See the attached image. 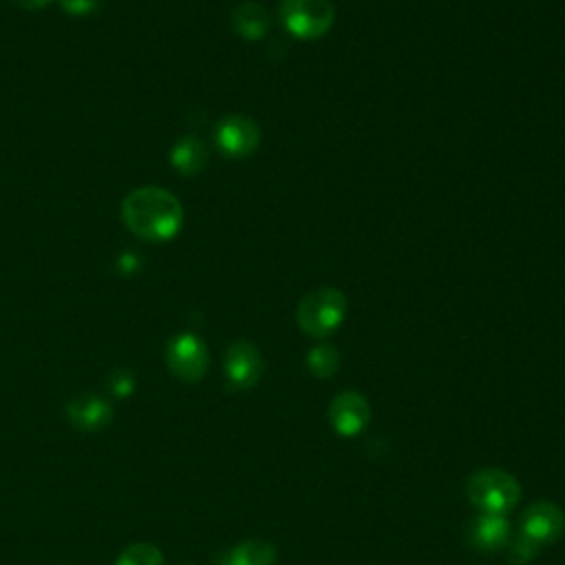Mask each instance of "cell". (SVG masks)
<instances>
[{"label":"cell","instance_id":"6da1fadb","mask_svg":"<svg viewBox=\"0 0 565 565\" xmlns=\"http://www.w3.org/2000/svg\"><path fill=\"white\" fill-rule=\"evenodd\" d=\"M122 221L141 241L166 243L182 232L184 208L173 193L147 186L122 201Z\"/></svg>","mask_w":565,"mask_h":565},{"label":"cell","instance_id":"7a4b0ae2","mask_svg":"<svg viewBox=\"0 0 565 565\" xmlns=\"http://www.w3.org/2000/svg\"><path fill=\"white\" fill-rule=\"evenodd\" d=\"M466 497L480 512L506 515L517 508L521 484L504 469H484L469 477Z\"/></svg>","mask_w":565,"mask_h":565},{"label":"cell","instance_id":"3957f363","mask_svg":"<svg viewBox=\"0 0 565 565\" xmlns=\"http://www.w3.org/2000/svg\"><path fill=\"white\" fill-rule=\"evenodd\" d=\"M347 319V297L338 288H319L303 297L297 321L303 334L312 338L332 336Z\"/></svg>","mask_w":565,"mask_h":565},{"label":"cell","instance_id":"277c9868","mask_svg":"<svg viewBox=\"0 0 565 565\" xmlns=\"http://www.w3.org/2000/svg\"><path fill=\"white\" fill-rule=\"evenodd\" d=\"M280 25L299 41H319L334 27L332 0H280Z\"/></svg>","mask_w":565,"mask_h":565},{"label":"cell","instance_id":"5b68a950","mask_svg":"<svg viewBox=\"0 0 565 565\" xmlns=\"http://www.w3.org/2000/svg\"><path fill=\"white\" fill-rule=\"evenodd\" d=\"M215 145L223 158L245 160L261 145V128L245 115H226L217 124Z\"/></svg>","mask_w":565,"mask_h":565},{"label":"cell","instance_id":"8992f818","mask_svg":"<svg viewBox=\"0 0 565 565\" xmlns=\"http://www.w3.org/2000/svg\"><path fill=\"white\" fill-rule=\"evenodd\" d=\"M166 365L171 373L184 382H199L210 365L206 343L195 334H180L166 347Z\"/></svg>","mask_w":565,"mask_h":565},{"label":"cell","instance_id":"52a82bcc","mask_svg":"<svg viewBox=\"0 0 565 565\" xmlns=\"http://www.w3.org/2000/svg\"><path fill=\"white\" fill-rule=\"evenodd\" d=\"M265 362L261 349L250 341H237L226 351L223 371L228 387L234 391H247L258 384Z\"/></svg>","mask_w":565,"mask_h":565},{"label":"cell","instance_id":"ba28073f","mask_svg":"<svg viewBox=\"0 0 565 565\" xmlns=\"http://www.w3.org/2000/svg\"><path fill=\"white\" fill-rule=\"evenodd\" d=\"M519 534L539 545L541 550L558 541L565 532V515L552 501H537L528 506L519 521Z\"/></svg>","mask_w":565,"mask_h":565},{"label":"cell","instance_id":"9c48e42d","mask_svg":"<svg viewBox=\"0 0 565 565\" xmlns=\"http://www.w3.org/2000/svg\"><path fill=\"white\" fill-rule=\"evenodd\" d=\"M327 417L341 438H356L369 427L371 406L362 393L343 391L332 400Z\"/></svg>","mask_w":565,"mask_h":565},{"label":"cell","instance_id":"30bf717a","mask_svg":"<svg viewBox=\"0 0 565 565\" xmlns=\"http://www.w3.org/2000/svg\"><path fill=\"white\" fill-rule=\"evenodd\" d=\"M466 541L477 552H499L510 543V523L504 515L480 512L466 526Z\"/></svg>","mask_w":565,"mask_h":565},{"label":"cell","instance_id":"8fae6325","mask_svg":"<svg viewBox=\"0 0 565 565\" xmlns=\"http://www.w3.org/2000/svg\"><path fill=\"white\" fill-rule=\"evenodd\" d=\"M67 415L69 422L73 424L76 429L87 431V434H97L104 431L108 424L113 422V408L111 404L93 393H84L73 397L67 404Z\"/></svg>","mask_w":565,"mask_h":565},{"label":"cell","instance_id":"7c38bea8","mask_svg":"<svg viewBox=\"0 0 565 565\" xmlns=\"http://www.w3.org/2000/svg\"><path fill=\"white\" fill-rule=\"evenodd\" d=\"M173 169L184 177H195L208 166V149L199 137H182L171 151Z\"/></svg>","mask_w":565,"mask_h":565},{"label":"cell","instance_id":"4fadbf2b","mask_svg":"<svg viewBox=\"0 0 565 565\" xmlns=\"http://www.w3.org/2000/svg\"><path fill=\"white\" fill-rule=\"evenodd\" d=\"M232 30L237 36H241L243 41L256 43L263 41L269 32V14L263 5L258 3H243L232 12Z\"/></svg>","mask_w":565,"mask_h":565},{"label":"cell","instance_id":"5bb4252c","mask_svg":"<svg viewBox=\"0 0 565 565\" xmlns=\"http://www.w3.org/2000/svg\"><path fill=\"white\" fill-rule=\"evenodd\" d=\"M276 563V547L263 539H247L234 545L223 565H274Z\"/></svg>","mask_w":565,"mask_h":565},{"label":"cell","instance_id":"9a60e30c","mask_svg":"<svg viewBox=\"0 0 565 565\" xmlns=\"http://www.w3.org/2000/svg\"><path fill=\"white\" fill-rule=\"evenodd\" d=\"M305 365L310 369V373L319 380H330L336 376V371L341 369V354L334 345H316L314 349H310Z\"/></svg>","mask_w":565,"mask_h":565},{"label":"cell","instance_id":"2e32d148","mask_svg":"<svg viewBox=\"0 0 565 565\" xmlns=\"http://www.w3.org/2000/svg\"><path fill=\"white\" fill-rule=\"evenodd\" d=\"M115 565H164V554L151 543H135L119 554Z\"/></svg>","mask_w":565,"mask_h":565},{"label":"cell","instance_id":"e0dca14e","mask_svg":"<svg viewBox=\"0 0 565 565\" xmlns=\"http://www.w3.org/2000/svg\"><path fill=\"white\" fill-rule=\"evenodd\" d=\"M539 552H541L539 545H534L532 541H528L526 537L519 534L515 541H510V547H508V563H510V565H528Z\"/></svg>","mask_w":565,"mask_h":565},{"label":"cell","instance_id":"ac0fdd59","mask_svg":"<svg viewBox=\"0 0 565 565\" xmlns=\"http://www.w3.org/2000/svg\"><path fill=\"white\" fill-rule=\"evenodd\" d=\"M102 0H60V8L71 16H91L100 10Z\"/></svg>","mask_w":565,"mask_h":565},{"label":"cell","instance_id":"d6986e66","mask_svg":"<svg viewBox=\"0 0 565 565\" xmlns=\"http://www.w3.org/2000/svg\"><path fill=\"white\" fill-rule=\"evenodd\" d=\"M108 387H111L113 395L126 397V395L132 393L135 380H132V376H130L128 371H122V369H119V371H115V373L108 378Z\"/></svg>","mask_w":565,"mask_h":565},{"label":"cell","instance_id":"ffe728a7","mask_svg":"<svg viewBox=\"0 0 565 565\" xmlns=\"http://www.w3.org/2000/svg\"><path fill=\"white\" fill-rule=\"evenodd\" d=\"M12 3H16L19 8H23L27 12H38V10H45L51 0H12Z\"/></svg>","mask_w":565,"mask_h":565}]
</instances>
